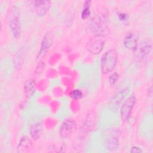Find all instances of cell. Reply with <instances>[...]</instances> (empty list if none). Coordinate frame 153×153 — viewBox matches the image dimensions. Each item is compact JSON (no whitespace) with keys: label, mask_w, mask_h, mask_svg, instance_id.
Listing matches in <instances>:
<instances>
[{"label":"cell","mask_w":153,"mask_h":153,"mask_svg":"<svg viewBox=\"0 0 153 153\" xmlns=\"http://www.w3.org/2000/svg\"><path fill=\"white\" fill-rule=\"evenodd\" d=\"M118 60V53L116 50L111 49L105 53L102 56L100 60L101 69L103 74H108L112 72Z\"/></svg>","instance_id":"7a4b0ae2"},{"label":"cell","mask_w":153,"mask_h":153,"mask_svg":"<svg viewBox=\"0 0 153 153\" xmlns=\"http://www.w3.org/2000/svg\"><path fill=\"white\" fill-rule=\"evenodd\" d=\"M88 25L91 31L95 35L105 37L108 33V28L105 16L95 15L89 19Z\"/></svg>","instance_id":"6da1fadb"},{"label":"cell","mask_w":153,"mask_h":153,"mask_svg":"<svg viewBox=\"0 0 153 153\" xmlns=\"http://www.w3.org/2000/svg\"><path fill=\"white\" fill-rule=\"evenodd\" d=\"M104 145L107 150L109 151H114L118 149L119 146V141L116 136L109 135L105 138Z\"/></svg>","instance_id":"8fae6325"},{"label":"cell","mask_w":153,"mask_h":153,"mask_svg":"<svg viewBox=\"0 0 153 153\" xmlns=\"http://www.w3.org/2000/svg\"><path fill=\"white\" fill-rule=\"evenodd\" d=\"M143 151L139 147L137 146H133L130 150V152L131 153H139V152H142Z\"/></svg>","instance_id":"44dd1931"},{"label":"cell","mask_w":153,"mask_h":153,"mask_svg":"<svg viewBox=\"0 0 153 153\" xmlns=\"http://www.w3.org/2000/svg\"><path fill=\"white\" fill-rule=\"evenodd\" d=\"M119 78V75L117 72H114L112 73L109 77V82L111 85L115 84L117 81H118Z\"/></svg>","instance_id":"d6986e66"},{"label":"cell","mask_w":153,"mask_h":153,"mask_svg":"<svg viewBox=\"0 0 153 153\" xmlns=\"http://www.w3.org/2000/svg\"><path fill=\"white\" fill-rule=\"evenodd\" d=\"M91 4L90 1H85L84 2L83 10L81 13V17L82 19H86L90 16V5Z\"/></svg>","instance_id":"e0dca14e"},{"label":"cell","mask_w":153,"mask_h":153,"mask_svg":"<svg viewBox=\"0 0 153 153\" xmlns=\"http://www.w3.org/2000/svg\"><path fill=\"white\" fill-rule=\"evenodd\" d=\"M24 90L27 98L30 97L35 90V82L33 79H28L26 81L24 85Z\"/></svg>","instance_id":"9a60e30c"},{"label":"cell","mask_w":153,"mask_h":153,"mask_svg":"<svg viewBox=\"0 0 153 153\" xmlns=\"http://www.w3.org/2000/svg\"><path fill=\"white\" fill-rule=\"evenodd\" d=\"M25 56H26V50L24 47H22L20 50H19V51H17V53L14 56V63L16 68H20L22 66L23 63V61L25 60Z\"/></svg>","instance_id":"5bb4252c"},{"label":"cell","mask_w":153,"mask_h":153,"mask_svg":"<svg viewBox=\"0 0 153 153\" xmlns=\"http://www.w3.org/2000/svg\"><path fill=\"white\" fill-rule=\"evenodd\" d=\"M152 42L149 39L143 40L134 50L133 57L136 61H141L146 58L152 50Z\"/></svg>","instance_id":"277c9868"},{"label":"cell","mask_w":153,"mask_h":153,"mask_svg":"<svg viewBox=\"0 0 153 153\" xmlns=\"http://www.w3.org/2000/svg\"><path fill=\"white\" fill-rule=\"evenodd\" d=\"M105 37L96 35L92 39L88 47V51L93 54H99L103 49L105 45Z\"/></svg>","instance_id":"52a82bcc"},{"label":"cell","mask_w":153,"mask_h":153,"mask_svg":"<svg viewBox=\"0 0 153 153\" xmlns=\"http://www.w3.org/2000/svg\"><path fill=\"white\" fill-rule=\"evenodd\" d=\"M70 97L74 99H79L82 97V93L79 90H74L69 94Z\"/></svg>","instance_id":"ac0fdd59"},{"label":"cell","mask_w":153,"mask_h":153,"mask_svg":"<svg viewBox=\"0 0 153 153\" xmlns=\"http://www.w3.org/2000/svg\"><path fill=\"white\" fill-rule=\"evenodd\" d=\"M75 123L71 120H66L65 121L60 128V135L62 137L66 138L72 134L76 129Z\"/></svg>","instance_id":"9c48e42d"},{"label":"cell","mask_w":153,"mask_h":153,"mask_svg":"<svg viewBox=\"0 0 153 153\" xmlns=\"http://www.w3.org/2000/svg\"><path fill=\"white\" fill-rule=\"evenodd\" d=\"M9 23L13 36L15 38H18L21 32L20 15L19 9L16 6H13L11 9Z\"/></svg>","instance_id":"3957f363"},{"label":"cell","mask_w":153,"mask_h":153,"mask_svg":"<svg viewBox=\"0 0 153 153\" xmlns=\"http://www.w3.org/2000/svg\"><path fill=\"white\" fill-rule=\"evenodd\" d=\"M42 126L41 123L36 122L33 124L30 129V134L31 137L36 140L39 139L42 134Z\"/></svg>","instance_id":"4fadbf2b"},{"label":"cell","mask_w":153,"mask_h":153,"mask_svg":"<svg viewBox=\"0 0 153 153\" xmlns=\"http://www.w3.org/2000/svg\"><path fill=\"white\" fill-rule=\"evenodd\" d=\"M30 2L33 6L36 14L39 16L45 15L51 5V2L49 1H34Z\"/></svg>","instance_id":"ba28073f"},{"label":"cell","mask_w":153,"mask_h":153,"mask_svg":"<svg viewBox=\"0 0 153 153\" xmlns=\"http://www.w3.org/2000/svg\"><path fill=\"white\" fill-rule=\"evenodd\" d=\"M123 44L126 48L135 50L138 45V36L133 32L128 33L124 38Z\"/></svg>","instance_id":"30bf717a"},{"label":"cell","mask_w":153,"mask_h":153,"mask_svg":"<svg viewBox=\"0 0 153 153\" xmlns=\"http://www.w3.org/2000/svg\"><path fill=\"white\" fill-rule=\"evenodd\" d=\"M136 102V99L135 96H131L126 99L123 103L120 109L121 118L123 121H126L128 120Z\"/></svg>","instance_id":"8992f818"},{"label":"cell","mask_w":153,"mask_h":153,"mask_svg":"<svg viewBox=\"0 0 153 153\" xmlns=\"http://www.w3.org/2000/svg\"><path fill=\"white\" fill-rule=\"evenodd\" d=\"M129 92L130 89L128 88H126L116 93L109 102V109L113 112H117L118 110L123 99L126 97Z\"/></svg>","instance_id":"5b68a950"},{"label":"cell","mask_w":153,"mask_h":153,"mask_svg":"<svg viewBox=\"0 0 153 153\" xmlns=\"http://www.w3.org/2000/svg\"><path fill=\"white\" fill-rule=\"evenodd\" d=\"M31 146L30 140L26 136L23 137L17 146V151L18 152H23L25 150L29 149Z\"/></svg>","instance_id":"2e32d148"},{"label":"cell","mask_w":153,"mask_h":153,"mask_svg":"<svg viewBox=\"0 0 153 153\" xmlns=\"http://www.w3.org/2000/svg\"><path fill=\"white\" fill-rule=\"evenodd\" d=\"M52 44H53V39L47 36H45L42 40L40 50H39V54L38 55L37 58L41 59L46 54L49 48L52 45Z\"/></svg>","instance_id":"7c38bea8"},{"label":"cell","mask_w":153,"mask_h":153,"mask_svg":"<svg viewBox=\"0 0 153 153\" xmlns=\"http://www.w3.org/2000/svg\"><path fill=\"white\" fill-rule=\"evenodd\" d=\"M118 19L121 21H126L128 19V14L124 13H118Z\"/></svg>","instance_id":"ffe728a7"}]
</instances>
